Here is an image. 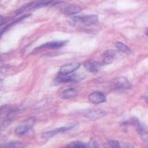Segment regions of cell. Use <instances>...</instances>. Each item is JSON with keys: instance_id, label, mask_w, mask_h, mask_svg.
I'll return each instance as SVG.
<instances>
[{"instance_id": "6da1fadb", "label": "cell", "mask_w": 148, "mask_h": 148, "mask_svg": "<svg viewBox=\"0 0 148 148\" xmlns=\"http://www.w3.org/2000/svg\"><path fill=\"white\" fill-rule=\"evenodd\" d=\"M53 2H54V0H35V1L31 2L30 4H28L23 8H21L20 10L17 12V14H21L28 10H34V9H36V8L49 6V5L52 4Z\"/></svg>"}, {"instance_id": "7a4b0ae2", "label": "cell", "mask_w": 148, "mask_h": 148, "mask_svg": "<svg viewBox=\"0 0 148 148\" xmlns=\"http://www.w3.org/2000/svg\"><path fill=\"white\" fill-rule=\"evenodd\" d=\"M85 78L84 75H81V74H71V73H69V74H60L58 73V77L56 78V82H78L83 79Z\"/></svg>"}, {"instance_id": "3957f363", "label": "cell", "mask_w": 148, "mask_h": 148, "mask_svg": "<svg viewBox=\"0 0 148 148\" xmlns=\"http://www.w3.org/2000/svg\"><path fill=\"white\" fill-rule=\"evenodd\" d=\"M72 21L76 23H80L82 25L91 26L95 25L98 22V17L96 15H85V16H77L72 18Z\"/></svg>"}, {"instance_id": "277c9868", "label": "cell", "mask_w": 148, "mask_h": 148, "mask_svg": "<svg viewBox=\"0 0 148 148\" xmlns=\"http://www.w3.org/2000/svg\"><path fill=\"white\" fill-rule=\"evenodd\" d=\"M35 123V119L34 118H30L27 120H25L24 122L21 123L15 129V133L18 136H22L24 134L30 131V130L34 127V125Z\"/></svg>"}, {"instance_id": "5b68a950", "label": "cell", "mask_w": 148, "mask_h": 148, "mask_svg": "<svg viewBox=\"0 0 148 148\" xmlns=\"http://www.w3.org/2000/svg\"><path fill=\"white\" fill-rule=\"evenodd\" d=\"M132 85L130 83L128 79L125 77H119L117 78L113 82V89L117 92H124L129 89H131Z\"/></svg>"}, {"instance_id": "8992f818", "label": "cell", "mask_w": 148, "mask_h": 148, "mask_svg": "<svg viewBox=\"0 0 148 148\" xmlns=\"http://www.w3.org/2000/svg\"><path fill=\"white\" fill-rule=\"evenodd\" d=\"M80 114L90 119H98L105 117L106 115V112L103 109H86L82 110Z\"/></svg>"}, {"instance_id": "52a82bcc", "label": "cell", "mask_w": 148, "mask_h": 148, "mask_svg": "<svg viewBox=\"0 0 148 148\" xmlns=\"http://www.w3.org/2000/svg\"><path fill=\"white\" fill-rule=\"evenodd\" d=\"M76 124H71V125H68V126H63V127H60V128H57V129H54V130H51L49 132H45L42 134V137L43 138H50V137H53L55 135H58L59 133H63V132H66L69 130L73 129L75 127Z\"/></svg>"}, {"instance_id": "ba28073f", "label": "cell", "mask_w": 148, "mask_h": 148, "mask_svg": "<svg viewBox=\"0 0 148 148\" xmlns=\"http://www.w3.org/2000/svg\"><path fill=\"white\" fill-rule=\"evenodd\" d=\"M59 9L65 15L71 16L82 11V8L75 5H66V4H59Z\"/></svg>"}, {"instance_id": "9c48e42d", "label": "cell", "mask_w": 148, "mask_h": 148, "mask_svg": "<svg viewBox=\"0 0 148 148\" xmlns=\"http://www.w3.org/2000/svg\"><path fill=\"white\" fill-rule=\"evenodd\" d=\"M67 44V41H54V42H48V43L43 44L40 45L38 48L34 49V52L35 51H39L41 49H58L64 46Z\"/></svg>"}, {"instance_id": "30bf717a", "label": "cell", "mask_w": 148, "mask_h": 148, "mask_svg": "<svg viewBox=\"0 0 148 148\" xmlns=\"http://www.w3.org/2000/svg\"><path fill=\"white\" fill-rule=\"evenodd\" d=\"M88 99H89V101L92 104H101L106 101V97L102 92L96 91L90 94L89 96H88Z\"/></svg>"}, {"instance_id": "8fae6325", "label": "cell", "mask_w": 148, "mask_h": 148, "mask_svg": "<svg viewBox=\"0 0 148 148\" xmlns=\"http://www.w3.org/2000/svg\"><path fill=\"white\" fill-rule=\"evenodd\" d=\"M81 64L79 62H71V63H69L62 66L59 69V72L60 74H69V73H72L74 71H76L77 69L80 68Z\"/></svg>"}, {"instance_id": "7c38bea8", "label": "cell", "mask_w": 148, "mask_h": 148, "mask_svg": "<svg viewBox=\"0 0 148 148\" xmlns=\"http://www.w3.org/2000/svg\"><path fill=\"white\" fill-rule=\"evenodd\" d=\"M83 66L85 67V69L88 71L95 73L100 71V69L102 68V66H103V63H100L98 61H95V60H88V61L84 62Z\"/></svg>"}, {"instance_id": "4fadbf2b", "label": "cell", "mask_w": 148, "mask_h": 148, "mask_svg": "<svg viewBox=\"0 0 148 148\" xmlns=\"http://www.w3.org/2000/svg\"><path fill=\"white\" fill-rule=\"evenodd\" d=\"M117 58V53L114 50H106L104 54L102 55V63L103 65H108L112 63L114 60Z\"/></svg>"}, {"instance_id": "5bb4252c", "label": "cell", "mask_w": 148, "mask_h": 148, "mask_svg": "<svg viewBox=\"0 0 148 148\" xmlns=\"http://www.w3.org/2000/svg\"><path fill=\"white\" fill-rule=\"evenodd\" d=\"M78 95V90L74 88H68L64 89L59 92V97L62 99H69L71 97H75Z\"/></svg>"}, {"instance_id": "9a60e30c", "label": "cell", "mask_w": 148, "mask_h": 148, "mask_svg": "<svg viewBox=\"0 0 148 148\" xmlns=\"http://www.w3.org/2000/svg\"><path fill=\"white\" fill-rule=\"evenodd\" d=\"M108 145L111 147H132V145H130V143H121L119 141H115V140L108 141Z\"/></svg>"}, {"instance_id": "2e32d148", "label": "cell", "mask_w": 148, "mask_h": 148, "mask_svg": "<svg viewBox=\"0 0 148 148\" xmlns=\"http://www.w3.org/2000/svg\"><path fill=\"white\" fill-rule=\"evenodd\" d=\"M116 47L118 48L119 52H122L125 54H131V49H130L126 45L121 43V42H117V43H116Z\"/></svg>"}, {"instance_id": "e0dca14e", "label": "cell", "mask_w": 148, "mask_h": 148, "mask_svg": "<svg viewBox=\"0 0 148 148\" xmlns=\"http://www.w3.org/2000/svg\"><path fill=\"white\" fill-rule=\"evenodd\" d=\"M27 17H29V15H23V16H21V17H20V18H18L16 21H13L12 22L8 23V24H7V26H6V27H3V28H2V32H1V34H4L5 31H7L9 27H11L12 25L16 24V23H18V22H20V21H23V20H24V18H27Z\"/></svg>"}, {"instance_id": "ac0fdd59", "label": "cell", "mask_w": 148, "mask_h": 148, "mask_svg": "<svg viewBox=\"0 0 148 148\" xmlns=\"http://www.w3.org/2000/svg\"><path fill=\"white\" fill-rule=\"evenodd\" d=\"M21 146H22L21 143H18V142H11V143H8L7 145H3V147H7V148H18Z\"/></svg>"}, {"instance_id": "d6986e66", "label": "cell", "mask_w": 148, "mask_h": 148, "mask_svg": "<svg viewBox=\"0 0 148 148\" xmlns=\"http://www.w3.org/2000/svg\"><path fill=\"white\" fill-rule=\"evenodd\" d=\"M68 146H69V147H85L86 145L80 141H77V142H73L71 143H69V145H68Z\"/></svg>"}, {"instance_id": "ffe728a7", "label": "cell", "mask_w": 148, "mask_h": 148, "mask_svg": "<svg viewBox=\"0 0 148 148\" xmlns=\"http://www.w3.org/2000/svg\"><path fill=\"white\" fill-rule=\"evenodd\" d=\"M145 34H146V36L148 37V28H147V29L145 30Z\"/></svg>"}]
</instances>
